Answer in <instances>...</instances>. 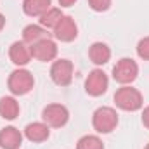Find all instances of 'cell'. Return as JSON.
<instances>
[{
  "instance_id": "cell-1",
  "label": "cell",
  "mask_w": 149,
  "mask_h": 149,
  "mask_svg": "<svg viewBox=\"0 0 149 149\" xmlns=\"http://www.w3.org/2000/svg\"><path fill=\"white\" fill-rule=\"evenodd\" d=\"M114 104L121 111L134 113V111H139L144 106V97H142L141 90L134 88L132 85H121L114 92Z\"/></svg>"
},
{
  "instance_id": "cell-15",
  "label": "cell",
  "mask_w": 149,
  "mask_h": 149,
  "mask_svg": "<svg viewBox=\"0 0 149 149\" xmlns=\"http://www.w3.org/2000/svg\"><path fill=\"white\" fill-rule=\"evenodd\" d=\"M52 7V0H24L23 10L30 17H40Z\"/></svg>"
},
{
  "instance_id": "cell-8",
  "label": "cell",
  "mask_w": 149,
  "mask_h": 149,
  "mask_svg": "<svg viewBox=\"0 0 149 149\" xmlns=\"http://www.w3.org/2000/svg\"><path fill=\"white\" fill-rule=\"evenodd\" d=\"M30 49H31V57L40 63H50L57 57V43L52 38H43L30 45Z\"/></svg>"
},
{
  "instance_id": "cell-6",
  "label": "cell",
  "mask_w": 149,
  "mask_h": 149,
  "mask_svg": "<svg viewBox=\"0 0 149 149\" xmlns=\"http://www.w3.org/2000/svg\"><path fill=\"white\" fill-rule=\"evenodd\" d=\"M73 63L70 59H57L50 66V78L59 87H68L73 81Z\"/></svg>"
},
{
  "instance_id": "cell-2",
  "label": "cell",
  "mask_w": 149,
  "mask_h": 149,
  "mask_svg": "<svg viewBox=\"0 0 149 149\" xmlns=\"http://www.w3.org/2000/svg\"><path fill=\"white\" fill-rule=\"evenodd\" d=\"M35 87V78L31 71L24 68H16L7 78V88L12 95H26L33 90Z\"/></svg>"
},
{
  "instance_id": "cell-20",
  "label": "cell",
  "mask_w": 149,
  "mask_h": 149,
  "mask_svg": "<svg viewBox=\"0 0 149 149\" xmlns=\"http://www.w3.org/2000/svg\"><path fill=\"white\" fill-rule=\"evenodd\" d=\"M88 7L95 12H106L111 7V0H88Z\"/></svg>"
},
{
  "instance_id": "cell-14",
  "label": "cell",
  "mask_w": 149,
  "mask_h": 149,
  "mask_svg": "<svg viewBox=\"0 0 149 149\" xmlns=\"http://www.w3.org/2000/svg\"><path fill=\"white\" fill-rule=\"evenodd\" d=\"M19 111H21V108H19V102L16 101L14 95L0 97V116L3 120H9V121L16 120L19 116Z\"/></svg>"
},
{
  "instance_id": "cell-3",
  "label": "cell",
  "mask_w": 149,
  "mask_h": 149,
  "mask_svg": "<svg viewBox=\"0 0 149 149\" xmlns=\"http://www.w3.org/2000/svg\"><path fill=\"white\" fill-rule=\"evenodd\" d=\"M118 113L114 108L109 106H101L92 114V127L97 134H111L118 127Z\"/></svg>"
},
{
  "instance_id": "cell-21",
  "label": "cell",
  "mask_w": 149,
  "mask_h": 149,
  "mask_svg": "<svg viewBox=\"0 0 149 149\" xmlns=\"http://www.w3.org/2000/svg\"><path fill=\"white\" fill-rule=\"evenodd\" d=\"M142 125L146 128H149V106H146L144 111H142Z\"/></svg>"
},
{
  "instance_id": "cell-10",
  "label": "cell",
  "mask_w": 149,
  "mask_h": 149,
  "mask_svg": "<svg viewBox=\"0 0 149 149\" xmlns=\"http://www.w3.org/2000/svg\"><path fill=\"white\" fill-rule=\"evenodd\" d=\"M9 59L12 61V64H16L17 68H24L33 57H31V49L28 43H24L23 40L14 42L9 47Z\"/></svg>"
},
{
  "instance_id": "cell-16",
  "label": "cell",
  "mask_w": 149,
  "mask_h": 149,
  "mask_svg": "<svg viewBox=\"0 0 149 149\" xmlns=\"http://www.w3.org/2000/svg\"><path fill=\"white\" fill-rule=\"evenodd\" d=\"M47 31L49 30H45L40 24H28L23 30V42L28 43V45H33V43H37L40 40H43V38H50Z\"/></svg>"
},
{
  "instance_id": "cell-4",
  "label": "cell",
  "mask_w": 149,
  "mask_h": 149,
  "mask_svg": "<svg viewBox=\"0 0 149 149\" xmlns=\"http://www.w3.org/2000/svg\"><path fill=\"white\" fill-rule=\"evenodd\" d=\"M139 76V64L130 57H121L113 66V78L120 85H130Z\"/></svg>"
},
{
  "instance_id": "cell-11",
  "label": "cell",
  "mask_w": 149,
  "mask_h": 149,
  "mask_svg": "<svg viewBox=\"0 0 149 149\" xmlns=\"http://www.w3.org/2000/svg\"><path fill=\"white\" fill-rule=\"evenodd\" d=\"M30 142H45L49 137H50V127L43 121H33V123H28L24 127V134H23Z\"/></svg>"
},
{
  "instance_id": "cell-9",
  "label": "cell",
  "mask_w": 149,
  "mask_h": 149,
  "mask_svg": "<svg viewBox=\"0 0 149 149\" xmlns=\"http://www.w3.org/2000/svg\"><path fill=\"white\" fill-rule=\"evenodd\" d=\"M52 33H54L56 40H59V42H64V43L73 42L74 38L78 37V24L74 23V19L71 16H63L61 21L52 30Z\"/></svg>"
},
{
  "instance_id": "cell-7",
  "label": "cell",
  "mask_w": 149,
  "mask_h": 149,
  "mask_svg": "<svg viewBox=\"0 0 149 149\" xmlns=\"http://www.w3.org/2000/svg\"><path fill=\"white\" fill-rule=\"evenodd\" d=\"M108 87H109V78L99 68L92 70L88 76L85 78V92L92 97H99V95L106 94Z\"/></svg>"
},
{
  "instance_id": "cell-19",
  "label": "cell",
  "mask_w": 149,
  "mask_h": 149,
  "mask_svg": "<svg viewBox=\"0 0 149 149\" xmlns=\"http://www.w3.org/2000/svg\"><path fill=\"white\" fill-rule=\"evenodd\" d=\"M137 56L144 61H149V37H144L137 43Z\"/></svg>"
},
{
  "instance_id": "cell-24",
  "label": "cell",
  "mask_w": 149,
  "mask_h": 149,
  "mask_svg": "<svg viewBox=\"0 0 149 149\" xmlns=\"http://www.w3.org/2000/svg\"><path fill=\"white\" fill-rule=\"evenodd\" d=\"M144 149H149V144H146V148H144Z\"/></svg>"
},
{
  "instance_id": "cell-12",
  "label": "cell",
  "mask_w": 149,
  "mask_h": 149,
  "mask_svg": "<svg viewBox=\"0 0 149 149\" xmlns=\"http://www.w3.org/2000/svg\"><path fill=\"white\" fill-rule=\"evenodd\" d=\"M23 137L24 135L16 127H12V125L3 127L0 130V148L2 149H19L21 144H23Z\"/></svg>"
},
{
  "instance_id": "cell-18",
  "label": "cell",
  "mask_w": 149,
  "mask_h": 149,
  "mask_svg": "<svg viewBox=\"0 0 149 149\" xmlns=\"http://www.w3.org/2000/svg\"><path fill=\"white\" fill-rule=\"evenodd\" d=\"M76 149H104V142L99 135H83L78 139Z\"/></svg>"
},
{
  "instance_id": "cell-13",
  "label": "cell",
  "mask_w": 149,
  "mask_h": 149,
  "mask_svg": "<svg viewBox=\"0 0 149 149\" xmlns=\"http://www.w3.org/2000/svg\"><path fill=\"white\" fill-rule=\"evenodd\" d=\"M88 59L95 66H104L111 59V49L104 42H94L88 47Z\"/></svg>"
},
{
  "instance_id": "cell-23",
  "label": "cell",
  "mask_w": 149,
  "mask_h": 149,
  "mask_svg": "<svg viewBox=\"0 0 149 149\" xmlns=\"http://www.w3.org/2000/svg\"><path fill=\"white\" fill-rule=\"evenodd\" d=\"M3 26H5V16L0 12V31L3 30Z\"/></svg>"
},
{
  "instance_id": "cell-17",
  "label": "cell",
  "mask_w": 149,
  "mask_h": 149,
  "mask_svg": "<svg viewBox=\"0 0 149 149\" xmlns=\"http://www.w3.org/2000/svg\"><path fill=\"white\" fill-rule=\"evenodd\" d=\"M63 16H64V14L61 12V9H57V7H50L43 16H40V26H43L45 30H54L56 24L61 21Z\"/></svg>"
},
{
  "instance_id": "cell-22",
  "label": "cell",
  "mask_w": 149,
  "mask_h": 149,
  "mask_svg": "<svg viewBox=\"0 0 149 149\" xmlns=\"http://www.w3.org/2000/svg\"><path fill=\"white\" fill-rule=\"evenodd\" d=\"M76 3V0H59V5L61 7H71Z\"/></svg>"
},
{
  "instance_id": "cell-5",
  "label": "cell",
  "mask_w": 149,
  "mask_h": 149,
  "mask_svg": "<svg viewBox=\"0 0 149 149\" xmlns=\"http://www.w3.org/2000/svg\"><path fill=\"white\" fill-rule=\"evenodd\" d=\"M42 121L50 128H63L70 121V111L64 104H47L42 111Z\"/></svg>"
}]
</instances>
